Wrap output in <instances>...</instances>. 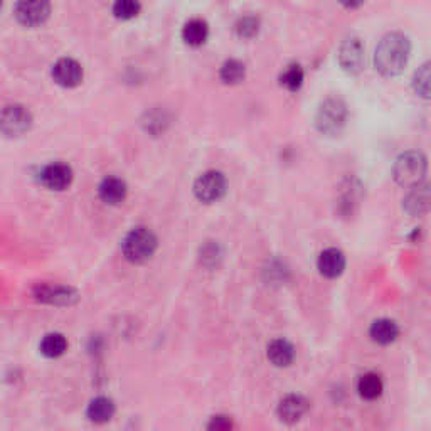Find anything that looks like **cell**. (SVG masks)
Listing matches in <instances>:
<instances>
[{"label":"cell","mask_w":431,"mask_h":431,"mask_svg":"<svg viewBox=\"0 0 431 431\" xmlns=\"http://www.w3.org/2000/svg\"><path fill=\"white\" fill-rule=\"evenodd\" d=\"M410 39L401 32H391L379 40L376 53H374V65L382 76H399L410 61Z\"/></svg>","instance_id":"cell-1"},{"label":"cell","mask_w":431,"mask_h":431,"mask_svg":"<svg viewBox=\"0 0 431 431\" xmlns=\"http://www.w3.org/2000/svg\"><path fill=\"white\" fill-rule=\"evenodd\" d=\"M428 172V161L425 155L418 150H408L397 157L393 167V177L396 184L403 187H413L416 184H421Z\"/></svg>","instance_id":"cell-3"},{"label":"cell","mask_w":431,"mask_h":431,"mask_svg":"<svg viewBox=\"0 0 431 431\" xmlns=\"http://www.w3.org/2000/svg\"><path fill=\"white\" fill-rule=\"evenodd\" d=\"M115 411H117V406H115L113 399H110V397H105V396H100V397H95V399L88 404L86 416L90 421L103 425V423H108L111 418H113Z\"/></svg>","instance_id":"cell-18"},{"label":"cell","mask_w":431,"mask_h":431,"mask_svg":"<svg viewBox=\"0 0 431 431\" xmlns=\"http://www.w3.org/2000/svg\"><path fill=\"white\" fill-rule=\"evenodd\" d=\"M226 191H228L226 177L218 170H207V172L200 174L194 184L196 198L204 204L218 202L224 198Z\"/></svg>","instance_id":"cell-5"},{"label":"cell","mask_w":431,"mask_h":431,"mask_svg":"<svg viewBox=\"0 0 431 431\" xmlns=\"http://www.w3.org/2000/svg\"><path fill=\"white\" fill-rule=\"evenodd\" d=\"M39 351L44 358L58 359L68 351V340H66V337L59 332L46 334V336L43 337V340H40Z\"/></svg>","instance_id":"cell-21"},{"label":"cell","mask_w":431,"mask_h":431,"mask_svg":"<svg viewBox=\"0 0 431 431\" xmlns=\"http://www.w3.org/2000/svg\"><path fill=\"white\" fill-rule=\"evenodd\" d=\"M32 125L31 111L22 105L3 106L0 117V130L5 137H21L29 132Z\"/></svg>","instance_id":"cell-6"},{"label":"cell","mask_w":431,"mask_h":431,"mask_svg":"<svg viewBox=\"0 0 431 431\" xmlns=\"http://www.w3.org/2000/svg\"><path fill=\"white\" fill-rule=\"evenodd\" d=\"M303 80H305L303 69L299 65H290L280 76L281 86L287 88L288 91H299L302 88Z\"/></svg>","instance_id":"cell-24"},{"label":"cell","mask_w":431,"mask_h":431,"mask_svg":"<svg viewBox=\"0 0 431 431\" xmlns=\"http://www.w3.org/2000/svg\"><path fill=\"white\" fill-rule=\"evenodd\" d=\"M413 90L419 98L431 100V61L418 68L413 76Z\"/></svg>","instance_id":"cell-22"},{"label":"cell","mask_w":431,"mask_h":431,"mask_svg":"<svg viewBox=\"0 0 431 431\" xmlns=\"http://www.w3.org/2000/svg\"><path fill=\"white\" fill-rule=\"evenodd\" d=\"M369 336L373 342H376L379 345H389L399 336V327L391 318H377L371 325Z\"/></svg>","instance_id":"cell-17"},{"label":"cell","mask_w":431,"mask_h":431,"mask_svg":"<svg viewBox=\"0 0 431 431\" xmlns=\"http://www.w3.org/2000/svg\"><path fill=\"white\" fill-rule=\"evenodd\" d=\"M157 248V236L143 226L133 228L132 231L125 234L124 241H121V253H124L126 261H130L132 265H143V263L150 261Z\"/></svg>","instance_id":"cell-2"},{"label":"cell","mask_w":431,"mask_h":431,"mask_svg":"<svg viewBox=\"0 0 431 431\" xmlns=\"http://www.w3.org/2000/svg\"><path fill=\"white\" fill-rule=\"evenodd\" d=\"M384 391V382L377 373H366L359 377L358 393L362 399L376 401L382 396Z\"/></svg>","instance_id":"cell-19"},{"label":"cell","mask_w":431,"mask_h":431,"mask_svg":"<svg viewBox=\"0 0 431 431\" xmlns=\"http://www.w3.org/2000/svg\"><path fill=\"white\" fill-rule=\"evenodd\" d=\"M266 356L275 367H288L295 359V347L287 339H275L268 344Z\"/></svg>","instance_id":"cell-16"},{"label":"cell","mask_w":431,"mask_h":431,"mask_svg":"<svg viewBox=\"0 0 431 431\" xmlns=\"http://www.w3.org/2000/svg\"><path fill=\"white\" fill-rule=\"evenodd\" d=\"M308 410H310V403H308L307 397L300 395H288L280 401L277 413L281 421L293 425V423L300 421Z\"/></svg>","instance_id":"cell-12"},{"label":"cell","mask_w":431,"mask_h":431,"mask_svg":"<svg viewBox=\"0 0 431 431\" xmlns=\"http://www.w3.org/2000/svg\"><path fill=\"white\" fill-rule=\"evenodd\" d=\"M100 199L108 206H118L126 199L128 194V187H126L125 180H121L120 177H106L102 180L98 187Z\"/></svg>","instance_id":"cell-15"},{"label":"cell","mask_w":431,"mask_h":431,"mask_svg":"<svg viewBox=\"0 0 431 431\" xmlns=\"http://www.w3.org/2000/svg\"><path fill=\"white\" fill-rule=\"evenodd\" d=\"M49 0H17L16 17L25 27H39L49 19Z\"/></svg>","instance_id":"cell-7"},{"label":"cell","mask_w":431,"mask_h":431,"mask_svg":"<svg viewBox=\"0 0 431 431\" xmlns=\"http://www.w3.org/2000/svg\"><path fill=\"white\" fill-rule=\"evenodd\" d=\"M347 105L340 98H327L315 117L317 130L323 135H339L347 124Z\"/></svg>","instance_id":"cell-4"},{"label":"cell","mask_w":431,"mask_h":431,"mask_svg":"<svg viewBox=\"0 0 431 431\" xmlns=\"http://www.w3.org/2000/svg\"><path fill=\"white\" fill-rule=\"evenodd\" d=\"M259 31V21L253 16L241 17L236 24V32L240 37H244V39H251L258 34Z\"/></svg>","instance_id":"cell-26"},{"label":"cell","mask_w":431,"mask_h":431,"mask_svg":"<svg viewBox=\"0 0 431 431\" xmlns=\"http://www.w3.org/2000/svg\"><path fill=\"white\" fill-rule=\"evenodd\" d=\"M219 76H221L222 83L237 84L244 80V76H246V66L241 61H237V59H228V61L221 66Z\"/></svg>","instance_id":"cell-23"},{"label":"cell","mask_w":431,"mask_h":431,"mask_svg":"<svg viewBox=\"0 0 431 431\" xmlns=\"http://www.w3.org/2000/svg\"><path fill=\"white\" fill-rule=\"evenodd\" d=\"M221 250H219V246L216 243H209L206 244L204 248H200V263L206 266H211V265H216V261H218L219 258H221Z\"/></svg>","instance_id":"cell-27"},{"label":"cell","mask_w":431,"mask_h":431,"mask_svg":"<svg viewBox=\"0 0 431 431\" xmlns=\"http://www.w3.org/2000/svg\"><path fill=\"white\" fill-rule=\"evenodd\" d=\"M209 430H216V431H226V430H231L233 428V421L229 416H213L207 425Z\"/></svg>","instance_id":"cell-28"},{"label":"cell","mask_w":431,"mask_h":431,"mask_svg":"<svg viewBox=\"0 0 431 431\" xmlns=\"http://www.w3.org/2000/svg\"><path fill=\"white\" fill-rule=\"evenodd\" d=\"M345 265V255L342 253L339 248H327L321 253L317 261V268L321 271L322 277L325 278H339L342 273H344Z\"/></svg>","instance_id":"cell-14"},{"label":"cell","mask_w":431,"mask_h":431,"mask_svg":"<svg viewBox=\"0 0 431 431\" xmlns=\"http://www.w3.org/2000/svg\"><path fill=\"white\" fill-rule=\"evenodd\" d=\"M140 12V2L139 0H117L113 5L115 17L121 19V21H128L133 19Z\"/></svg>","instance_id":"cell-25"},{"label":"cell","mask_w":431,"mask_h":431,"mask_svg":"<svg viewBox=\"0 0 431 431\" xmlns=\"http://www.w3.org/2000/svg\"><path fill=\"white\" fill-rule=\"evenodd\" d=\"M73 182V169L68 163L53 162L40 170V184L49 191H66Z\"/></svg>","instance_id":"cell-9"},{"label":"cell","mask_w":431,"mask_h":431,"mask_svg":"<svg viewBox=\"0 0 431 431\" xmlns=\"http://www.w3.org/2000/svg\"><path fill=\"white\" fill-rule=\"evenodd\" d=\"M209 37V27L202 19H191L182 29V39L192 47L202 46Z\"/></svg>","instance_id":"cell-20"},{"label":"cell","mask_w":431,"mask_h":431,"mask_svg":"<svg viewBox=\"0 0 431 431\" xmlns=\"http://www.w3.org/2000/svg\"><path fill=\"white\" fill-rule=\"evenodd\" d=\"M53 78L62 88H74L83 81V68L71 58H62L53 66Z\"/></svg>","instance_id":"cell-11"},{"label":"cell","mask_w":431,"mask_h":431,"mask_svg":"<svg viewBox=\"0 0 431 431\" xmlns=\"http://www.w3.org/2000/svg\"><path fill=\"white\" fill-rule=\"evenodd\" d=\"M339 62L342 69L351 74H358L364 66V47L359 39L351 37L344 40L339 51Z\"/></svg>","instance_id":"cell-13"},{"label":"cell","mask_w":431,"mask_h":431,"mask_svg":"<svg viewBox=\"0 0 431 431\" xmlns=\"http://www.w3.org/2000/svg\"><path fill=\"white\" fill-rule=\"evenodd\" d=\"M403 209L413 218L431 211V182L423 180L421 184L410 187V192L403 199Z\"/></svg>","instance_id":"cell-8"},{"label":"cell","mask_w":431,"mask_h":431,"mask_svg":"<svg viewBox=\"0 0 431 431\" xmlns=\"http://www.w3.org/2000/svg\"><path fill=\"white\" fill-rule=\"evenodd\" d=\"M34 296L39 302L49 303V305H73L78 302L80 295L74 288L69 287H58V285H37L34 288Z\"/></svg>","instance_id":"cell-10"},{"label":"cell","mask_w":431,"mask_h":431,"mask_svg":"<svg viewBox=\"0 0 431 431\" xmlns=\"http://www.w3.org/2000/svg\"><path fill=\"white\" fill-rule=\"evenodd\" d=\"M339 2L344 7H347V9H358V7L362 5L364 0H339Z\"/></svg>","instance_id":"cell-29"}]
</instances>
